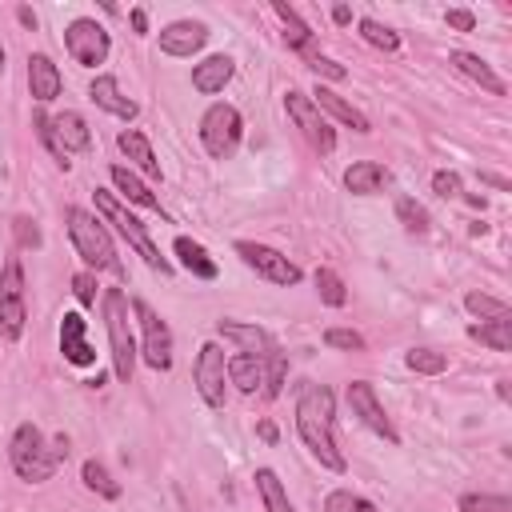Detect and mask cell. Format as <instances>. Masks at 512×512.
I'll return each instance as SVG.
<instances>
[{"label":"cell","mask_w":512,"mask_h":512,"mask_svg":"<svg viewBox=\"0 0 512 512\" xmlns=\"http://www.w3.org/2000/svg\"><path fill=\"white\" fill-rule=\"evenodd\" d=\"M332 416H336V400L324 384H304L300 400H296V432L304 440V448L332 472H344V452L336 448L332 436Z\"/></svg>","instance_id":"6da1fadb"},{"label":"cell","mask_w":512,"mask_h":512,"mask_svg":"<svg viewBox=\"0 0 512 512\" xmlns=\"http://www.w3.org/2000/svg\"><path fill=\"white\" fill-rule=\"evenodd\" d=\"M64 456H68V444L56 440V444L48 448V440H44V432H40L36 424H20V428L12 432V440H8V460H12L16 476L28 480V484L48 480Z\"/></svg>","instance_id":"7a4b0ae2"},{"label":"cell","mask_w":512,"mask_h":512,"mask_svg":"<svg viewBox=\"0 0 512 512\" xmlns=\"http://www.w3.org/2000/svg\"><path fill=\"white\" fill-rule=\"evenodd\" d=\"M104 332H108V348H112V368L128 384L132 368H136V336H132V320H128V296L120 288L104 292Z\"/></svg>","instance_id":"3957f363"},{"label":"cell","mask_w":512,"mask_h":512,"mask_svg":"<svg viewBox=\"0 0 512 512\" xmlns=\"http://www.w3.org/2000/svg\"><path fill=\"white\" fill-rule=\"evenodd\" d=\"M68 236H72L76 252L84 256V264L124 276V268H120V260H116V248H112V236H108V228H104L92 212H84V208H68Z\"/></svg>","instance_id":"277c9868"},{"label":"cell","mask_w":512,"mask_h":512,"mask_svg":"<svg viewBox=\"0 0 512 512\" xmlns=\"http://www.w3.org/2000/svg\"><path fill=\"white\" fill-rule=\"evenodd\" d=\"M92 196H96V212H104V220H108V224H116V232H120V236H124V240L144 256V264H148V268H156L160 276H168V272H172V264H168V260L160 256V248L152 244L148 228H144V224H140V220L120 204V200H112V192L96 188Z\"/></svg>","instance_id":"5b68a950"},{"label":"cell","mask_w":512,"mask_h":512,"mask_svg":"<svg viewBox=\"0 0 512 512\" xmlns=\"http://www.w3.org/2000/svg\"><path fill=\"white\" fill-rule=\"evenodd\" d=\"M240 136H244V120L232 104H212L200 116V140H204L208 156H216V160H228L236 152Z\"/></svg>","instance_id":"8992f818"},{"label":"cell","mask_w":512,"mask_h":512,"mask_svg":"<svg viewBox=\"0 0 512 512\" xmlns=\"http://www.w3.org/2000/svg\"><path fill=\"white\" fill-rule=\"evenodd\" d=\"M284 108H288L292 124L304 132V140H308V144H312L320 156H328V152L336 148V132H332V124L320 116V108H316V104H312L304 92H296V88H292V92L284 96Z\"/></svg>","instance_id":"52a82bcc"},{"label":"cell","mask_w":512,"mask_h":512,"mask_svg":"<svg viewBox=\"0 0 512 512\" xmlns=\"http://www.w3.org/2000/svg\"><path fill=\"white\" fill-rule=\"evenodd\" d=\"M196 392L204 396L208 408H224V396H228V360H224L220 344H212V340L196 356Z\"/></svg>","instance_id":"ba28073f"},{"label":"cell","mask_w":512,"mask_h":512,"mask_svg":"<svg viewBox=\"0 0 512 512\" xmlns=\"http://www.w3.org/2000/svg\"><path fill=\"white\" fill-rule=\"evenodd\" d=\"M0 328L8 340L24 332V268L16 256L0 272Z\"/></svg>","instance_id":"9c48e42d"},{"label":"cell","mask_w":512,"mask_h":512,"mask_svg":"<svg viewBox=\"0 0 512 512\" xmlns=\"http://www.w3.org/2000/svg\"><path fill=\"white\" fill-rule=\"evenodd\" d=\"M64 48H68V56H72L76 64L96 68V64H104V56H108V32H104L96 20H72V24L64 28Z\"/></svg>","instance_id":"30bf717a"},{"label":"cell","mask_w":512,"mask_h":512,"mask_svg":"<svg viewBox=\"0 0 512 512\" xmlns=\"http://www.w3.org/2000/svg\"><path fill=\"white\" fill-rule=\"evenodd\" d=\"M132 312H136V320H140V328H144V360H148V368L168 372V368H172V332H168V324H164L144 300H136Z\"/></svg>","instance_id":"8fae6325"},{"label":"cell","mask_w":512,"mask_h":512,"mask_svg":"<svg viewBox=\"0 0 512 512\" xmlns=\"http://www.w3.org/2000/svg\"><path fill=\"white\" fill-rule=\"evenodd\" d=\"M236 252H240V260H244L248 268H256V272H260L264 280H272V284H296V280H300V268H296L288 256H280L276 248H268V244L240 240Z\"/></svg>","instance_id":"7c38bea8"},{"label":"cell","mask_w":512,"mask_h":512,"mask_svg":"<svg viewBox=\"0 0 512 512\" xmlns=\"http://www.w3.org/2000/svg\"><path fill=\"white\" fill-rule=\"evenodd\" d=\"M348 408H352V416H360V424L364 428H372L376 436H384L388 444H396L400 436H396V428H392V420H388V412L380 408V400H376V392H372V384L368 380H352L348 384Z\"/></svg>","instance_id":"4fadbf2b"},{"label":"cell","mask_w":512,"mask_h":512,"mask_svg":"<svg viewBox=\"0 0 512 512\" xmlns=\"http://www.w3.org/2000/svg\"><path fill=\"white\" fill-rule=\"evenodd\" d=\"M216 332H220L224 340H232V344L240 348V356H256V360H268V356L276 352V340H272L264 328H256V324L220 320V324H216Z\"/></svg>","instance_id":"5bb4252c"},{"label":"cell","mask_w":512,"mask_h":512,"mask_svg":"<svg viewBox=\"0 0 512 512\" xmlns=\"http://www.w3.org/2000/svg\"><path fill=\"white\" fill-rule=\"evenodd\" d=\"M204 40H208V28L200 20H176L160 32V48L168 56H192V52L204 48Z\"/></svg>","instance_id":"9a60e30c"},{"label":"cell","mask_w":512,"mask_h":512,"mask_svg":"<svg viewBox=\"0 0 512 512\" xmlns=\"http://www.w3.org/2000/svg\"><path fill=\"white\" fill-rule=\"evenodd\" d=\"M60 352L72 364H92L96 360L92 344L84 340V316L80 312H64V320H60Z\"/></svg>","instance_id":"2e32d148"},{"label":"cell","mask_w":512,"mask_h":512,"mask_svg":"<svg viewBox=\"0 0 512 512\" xmlns=\"http://www.w3.org/2000/svg\"><path fill=\"white\" fill-rule=\"evenodd\" d=\"M88 96H92V104H100L104 112H112V116H120V120H132V116L140 112L136 100H128L112 76H96L92 88H88Z\"/></svg>","instance_id":"e0dca14e"},{"label":"cell","mask_w":512,"mask_h":512,"mask_svg":"<svg viewBox=\"0 0 512 512\" xmlns=\"http://www.w3.org/2000/svg\"><path fill=\"white\" fill-rule=\"evenodd\" d=\"M48 124H52V132H56V140H60V148H64L68 156H72V152H88L92 132H88V124H84V116H80V112L48 116Z\"/></svg>","instance_id":"ac0fdd59"},{"label":"cell","mask_w":512,"mask_h":512,"mask_svg":"<svg viewBox=\"0 0 512 512\" xmlns=\"http://www.w3.org/2000/svg\"><path fill=\"white\" fill-rule=\"evenodd\" d=\"M28 84H32V96L48 104L60 96V68L48 56H28Z\"/></svg>","instance_id":"d6986e66"},{"label":"cell","mask_w":512,"mask_h":512,"mask_svg":"<svg viewBox=\"0 0 512 512\" xmlns=\"http://www.w3.org/2000/svg\"><path fill=\"white\" fill-rule=\"evenodd\" d=\"M228 80H232V60H228V56H208V60H200V64L192 68V88L204 92V96L220 92Z\"/></svg>","instance_id":"ffe728a7"},{"label":"cell","mask_w":512,"mask_h":512,"mask_svg":"<svg viewBox=\"0 0 512 512\" xmlns=\"http://www.w3.org/2000/svg\"><path fill=\"white\" fill-rule=\"evenodd\" d=\"M344 184H348V192H356V196H372V192H380V188L388 184V168L376 164V160H360V164H352V168L344 172Z\"/></svg>","instance_id":"44dd1931"},{"label":"cell","mask_w":512,"mask_h":512,"mask_svg":"<svg viewBox=\"0 0 512 512\" xmlns=\"http://www.w3.org/2000/svg\"><path fill=\"white\" fill-rule=\"evenodd\" d=\"M452 64H456L464 76H472V80H476L484 92H492V96H504V80H500V76L488 68V60H480L476 52H460V48H456V52H452Z\"/></svg>","instance_id":"7402d4cb"},{"label":"cell","mask_w":512,"mask_h":512,"mask_svg":"<svg viewBox=\"0 0 512 512\" xmlns=\"http://www.w3.org/2000/svg\"><path fill=\"white\" fill-rule=\"evenodd\" d=\"M116 144H120V152L140 168V172H148L152 180L160 176V164H156V156H152V144L144 140V132H136V128H124L120 136H116Z\"/></svg>","instance_id":"603a6c76"},{"label":"cell","mask_w":512,"mask_h":512,"mask_svg":"<svg viewBox=\"0 0 512 512\" xmlns=\"http://www.w3.org/2000/svg\"><path fill=\"white\" fill-rule=\"evenodd\" d=\"M316 108H324V112H332L336 120H344L348 128H356V132H372V124H368V116L364 112H356L348 100H340L332 88H316V100H312Z\"/></svg>","instance_id":"cb8c5ba5"},{"label":"cell","mask_w":512,"mask_h":512,"mask_svg":"<svg viewBox=\"0 0 512 512\" xmlns=\"http://www.w3.org/2000/svg\"><path fill=\"white\" fill-rule=\"evenodd\" d=\"M176 256H180V264H184L192 276H200V280H216V260H212L196 240L176 236Z\"/></svg>","instance_id":"d4e9b609"},{"label":"cell","mask_w":512,"mask_h":512,"mask_svg":"<svg viewBox=\"0 0 512 512\" xmlns=\"http://www.w3.org/2000/svg\"><path fill=\"white\" fill-rule=\"evenodd\" d=\"M228 380L240 392H256L264 384V360H256V356H232L228 360Z\"/></svg>","instance_id":"484cf974"},{"label":"cell","mask_w":512,"mask_h":512,"mask_svg":"<svg viewBox=\"0 0 512 512\" xmlns=\"http://www.w3.org/2000/svg\"><path fill=\"white\" fill-rule=\"evenodd\" d=\"M256 492L264 500V512H292L288 492H284V484H280V476L272 468H256Z\"/></svg>","instance_id":"4316f807"},{"label":"cell","mask_w":512,"mask_h":512,"mask_svg":"<svg viewBox=\"0 0 512 512\" xmlns=\"http://www.w3.org/2000/svg\"><path fill=\"white\" fill-rule=\"evenodd\" d=\"M272 8H276V16H280V20H284V28H288V32H284V36H288V44H292L296 52L312 56V32H308V24L296 16V8H288L284 0H276Z\"/></svg>","instance_id":"83f0119b"},{"label":"cell","mask_w":512,"mask_h":512,"mask_svg":"<svg viewBox=\"0 0 512 512\" xmlns=\"http://www.w3.org/2000/svg\"><path fill=\"white\" fill-rule=\"evenodd\" d=\"M468 336L480 340V344H488L492 352H508V348H512V320H484V324H472Z\"/></svg>","instance_id":"f1b7e54d"},{"label":"cell","mask_w":512,"mask_h":512,"mask_svg":"<svg viewBox=\"0 0 512 512\" xmlns=\"http://www.w3.org/2000/svg\"><path fill=\"white\" fill-rule=\"evenodd\" d=\"M112 184L124 192V200H132V204H140V208H160V200H156L124 164H112Z\"/></svg>","instance_id":"f546056e"},{"label":"cell","mask_w":512,"mask_h":512,"mask_svg":"<svg viewBox=\"0 0 512 512\" xmlns=\"http://www.w3.org/2000/svg\"><path fill=\"white\" fill-rule=\"evenodd\" d=\"M80 476H84V484H88L96 496H104V500H116V496H120V484L108 476V468H104V464L84 460V472H80Z\"/></svg>","instance_id":"4dcf8cb0"},{"label":"cell","mask_w":512,"mask_h":512,"mask_svg":"<svg viewBox=\"0 0 512 512\" xmlns=\"http://www.w3.org/2000/svg\"><path fill=\"white\" fill-rule=\"evenodd\" d=\"M464 308H468L472 316H480V320H508V316H512L504 300H492V296H484V292H468V296H464Z\"/></svg>","instance_id":"1f68e13d"},{"label":"cell","mask_w":512,"mask_h":512,"mask_svg":"<svg viewBox=\"0 0 512 512\" xmlns=\"http://www.w3.org/2000/svg\"><path fill=\"white\" fill-rule=\"evenodd\" d=\"M404 364H408L412 372L436 376V372H444V368H448V356H444V352H436V348H412V352L404 356Z\"/></svg>","instance_id":"d6a6232c"},{"label":"cell","mask_w":512,"mask_h":512,"mask_svg":"<svg viewBox=\"0 0 512 512\" xmlns=\"http://www.w3.org/2000/svg\"><path fill=\"white\" fill-rule=\"evenodd\" d=\"M324 512H376V504L348 492V488H336V492L324 496Z\"/></svg>","instance_id":"836d02e7"},{"label":"cell","mask_w":512,"mask_h":512,"mask_svg":"<svg viewBox=\"0 0 512 512\" xmlns=\"http://www.w3.org/2000/svg\"><path fill=\"white\" fill-rule=\"evenodd\" d=\"M316 288H320V300H324V304H332V308H340V304L348 300L344 280H340L332 268H320V272H316Z\"/></svg>","instance_id":"e575fe53"},{"label":"cell","mask_w":512,"mask_h":512,"mask_svg":"<svg viewBox=\"0 0 512 512\" xmlns=\"http://www.w3.org/2000/svg\"><path fill=\"white\" fill-rule=\"evenodd\" d=\"M360 36H364L368 44L384 48V52H396V48H400V36H396L392 28H384L380 20H360Z\"/></svg>","instance_id":"d590c367"},{"label":"cell","mask_w":512,"mask_h":512,"mask_svg":"<svg viewBox=\"0 0 512 512\" xmlns=\"http://www.w3.org/2000/svg\"><path fill=\"white\" fill-rule=\"evenodd\" d=\"M460 512H512V500L508 496H488V492H472V496H460Z\"/></svg>","instance_id":"8d00e7d4"},{"label":"cell","mask_w":512,"mask_h":512,"mask_svg":"<svg viewBox=\"0 0 512 512\" xmlns=\"http://www.w3.org/2000/svg\"><path fill=\"white\" fill-rule=\"evenodd\" d=\"M396 216L404 220V228H408V232H428V212H424L416 200L400 196V200H396Z\"/></svg>","instance_id":"74e56055"},{"label":"cell","mask_w":512,"mask_h":512,"mask_svg":"<svg viewBox=\"0 0 512 512\" xmlns=\"http://www.w3.org/2000/svg\"><path fill=\"white\" fill-rule=\"evenodd\" d=\"M284 376H288V356L276 348L272 356H268V376H264V396H280V384H284Z\"/></svg>","instance_id":"f35d334b"},{"label":"cell","mask_w":512,"mask_h":512,"mask_svg":"<svg viewBox=\"0 0 512 512\" xmlns=\"http://www.w3.org/2000/svg\"><path fill=\"white\" fill-rule=\"evenodd\" d=\"M32 128H36V136L48 144V152L56 156V164H64V168H68V152L60 148V140H56V132H52V124H48V116H44V112H36V116H32Z\"/></svg>","instance_id":"ab89813d"},{"label":"cell","mask_w":512,"mask_h":512,"mask_svg":"<svg viewBox=\"0 0 512 512\" xmlns=\"http://www.w3.org/2000/svg\"><path fill=\"white\" fill-rule=\"evenodd\" d=\"M324 344H328V348L360 352V348H364V336H360V332H352V328H328V332H324Z\"/></svg>","instance_id":"60d3db41"},{"label":"cell","mask_w":512,"mask_h":512,"mask_svg":"<svg viewBox=\"0 0 512 512\" xmlns=\"http://www.w3.org/2000/svg\"><path fill=\"white\" fill-rule=\"evenodd\" d=\"M304 60H308V68H312L316 76H328V80H344V76H348L336 60H328V56H320V52H312V56H304Z\"/></svg>","instance_id":"b9f144b4"},{"label":"cell","mask_w":512,"mask_h":512,"mask_svg":"<svg viewBox=\"0 0 512 512\" xmlns=\"http://www.w3.org/2000/svg\"><path fill=\"white\" fill-rule=\"evenodd\" d=\"M432 188H436V196L452 200V196H460V176L456 172H436L432 176Z\"/></svg>","instance_id":"7bdbcfd3"},{"label":"cell","mask_w":512,"mask_h":512,"mask_svg":"<svg viewBox=\"0 0 512 512\" xmlns=\"http://www.w3.org/2000/svg\"><path fill=\"white\" fill-rule=\"evenodd\" d=\"M72 292H76V300H80V304H96V280H92L88 272L72 276Z\"/></svg>","instance_id":"ee69618b"},{"label":"cell","mask_w":512,"mask_h":512,"mask_svg":"<svg viewBox=\"0 0 512 512\" xmlns=\"http://www.w3.org/2000/svg\"><path fill=\"white\" fill-rule=\"evenodd\" d=\"M444 20H448V28H456V32H468V28L476 24V16H472V12H464V8H448V16H444Z\"/></svg>","instance_id":"f6af8a7d"},{"label":"cell","mask_w":512,"mask_h":512,"mask_svg":"<svg viewBox=\"0 0 512 512\" xmlns=\"http://www.w3.org/2000/svg\"><path fill=\"white\" fill-rule=\"evenodd\" d=\"M16 236H20V244H32V248L40 244V232H36V228H32V224H28L24 216L16 220Z\"/></svg>","instance_id":"bcb514c9"},{"label":"cell","mask_w":512,"mask_h":512,"mask_svg":"<svg viewBox=\"0 0 512 512\" xmlns=\"http://www.w3.org/2000/svg\"><path fill=\"white\" fill-rule=\"evenodd\" d=\"M132 28H136V32H148V16H144V8H132Z\"/></svg>","instance_id":"7dc6e473"},{"label":"cell","mask_w":512,"mask_h":512,"mask_svg":"<svg viewBox=\"0 0 512 512\" xmlns=\"http://www.w3.org/2000/svg\"><path fill=\"white\" fill-rule=\"evenodd\" d=\"M332 20H336V24H348V20H352V12L340 4V8H332Z\"/></svg>","instance_id":"c3c4849f"},{"label":"cell","mask_w":512,"mask_h":512,"mask_svg":"<svg viewBox=\"0 0 512 512\" xmlns=\"http://www.w3.org/2000/svg\"><path fill=\"white\" fill-rule=\"evenodd\" d=\"M0 72H4V44H0Z\"/></svg>","instance_id":"681fc988"}]
</instances>
